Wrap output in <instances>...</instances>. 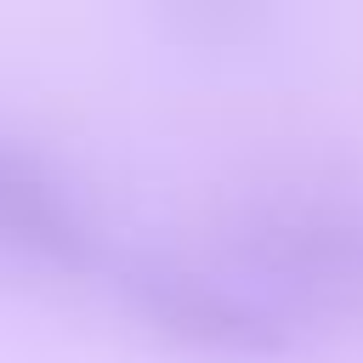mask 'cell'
Segmentation results:
<instances>
[{
  "label": "cell",
  "mask_w": 363,
  "mask_h": 363,
  "mask_svg": "<svg viewBox=\"0 0 363 363\" xmlns=\"http://www.w3.org/2000/svg\"><path fill=\"white\" fill-rule=\"evenodd\" d=\"M0 244L28 250L57 267L91 261V227L62 182L23 147L0 142Z\"/></svg>",
  "instance_id": "obj_3"
},
{
  "label": "cell",
  "mask_w": 363,
  "mask_h": 363,
  "mask_svg": "<svg viewBox=\"0 0 363 363\" xmlns=\"http://www.w3.org/2000/svg\"><path fill=\"white\" fill-rule=\"evenodd\" d=\"M233 250L267 289L352 306L363 301V204L335 193H272L255 199L238 227Z\"/></svg>",
  "instance_id": "obj_1"
},
{
  "label": "cell",
  "mask_w": 363,
  "mask_h": 363,
  "mask_svg": "<svg viewBox=\"0 0 363 363\" xmlns=\"http://www.w3.org/2000/svg\"><path fill=\"white\" fill-rule=\"evenodd\" d=\"M113 278L147 323H159V329H170L193 346L244 352V357L289 346V323L278 318V306L233 289L227 278L176 267V261H159V255H130V261H119Z\"/></svg>",
  "instance_id": "obj_2"
}]
</instances>
